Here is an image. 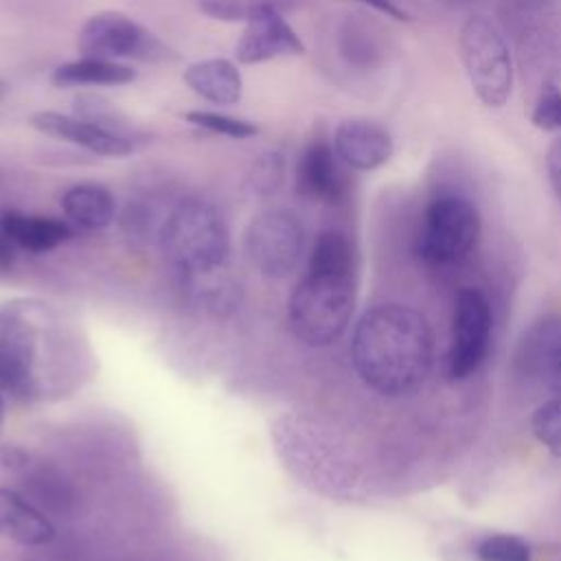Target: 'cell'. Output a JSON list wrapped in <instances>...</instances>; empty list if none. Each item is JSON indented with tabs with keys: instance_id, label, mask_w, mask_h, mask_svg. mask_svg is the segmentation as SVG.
<instances>
[{
	"instance_id": "cell-5",
	"label": "cell",
	"mask_w": 561,
	"mask_h": 561,
	"mask_svg": "<svg viewBox=\"0 0 561 561\" xmlns=\"http://www.w3.org/2000/svg\"><path fill=\"white\" fill-rule=\"evenodd\" d=\"M160 237L167 261L182 278L221 270L228 259L226 219L215 204L202 197L182 199L164 219Z\"/></svg>"
},
{
	"instance_id": "cell-29",
	"label": "cell",
	"mask_w": 561,
	"mask_h": 561,
	"mask_svg": "<svg viewBox=\"0 0 561 561\" xmlns=\"http://www.w3.org/2000/svg\"><path fill=\"white\" fill-rule=\"evenodd\" d=\"M28 462H31V456L24 447L15 443H0V467L20 471V469H26Z\"/></svg>"
},
{
	"instance_id": "cell-2",
	"label": "cell",
	"mask_w": 561,
	"mask_h": 561,
	"mask_svg": "<svg viewBox=\"0 0 561 561\" xmlns=\"http://www.w3.org/2000/svg\"><path fill=\"white\" fill-rule=\"evenodd\" d=\"M351 357L368 388L386 397L405 394L421 386L432 368L430 327L410 307H370L355 324Z\"/></svg>"
},
{
	"instance_id": "cell-30",
	"label": "cell",
	"mask_w": 561,
	"mask_h": 561,
	"mask_svg": "<svg viewBox=\"0 0 561 561\" xmlns=\"http://www.w3.org/2000/svg\"><path fill=\"white\" fill-rule=\"evenodd\" d=\"M353 2L366 4V7H370V9L379 11V13H383L386 18L397 20V22H410V20H412V18H410L401 7H397L392 0H353Z\"/></svg>"
},
{
	"instance_id": "cell-11",
	"label": "cell",
	"mask_w": 561,
	"mask_h": 561,
	"mask_svg": "<svg viewBox=\"0 0 561 561\" xmlns=\"http://www.w3.org/2000/svg\"><path fill=\"white\" fill-rule=\"evenodd\" d=\"M28 125L46 136L66 140L70 145H77L90 153L107 156V158H125L134 153L136 140L112 134L90 121H83L75 114H61L53 110H42L31 114Z\"/></svg>"
},
{
	"instance_id": "cell-4",
	"label": "cell",
	"mask_w": 561,
	"mask_h": 561,
	"mask_svg": "<svg viewBox=\"0 0 561 561\" xmlns=\"http://www.w3.org/2000/svg\"><path fill=\"white\" fill-rule=\"evenodd\" d=\"M355 307V270L307 265L296 285L287 322L291 333L307 346H327L348 327Z\"/></svg>"
},
{
	"instance_id": "cell-34",
	"label": "cell",
	"mask_w": 561,
	"mask_h": 561,
	"mask_svg": "<svg viewBox=\"0 0 561 561\" xmlns=\"http://www.w3.org/2000/svg\"><path fill=\"white\" fill-rule=\"evenodd\" d=\"M4 94H7V81L0 79V101L4 99Z\"/></svg>"
},
{
	"instance_id": "cell-14",
	"label": "cell",
	"mask_w": 561,
	"mask_h": 561,
	"mask_svg": "<svg viewBox=\"0 0 561 561\" xmlns=\"http://www.w3.org/2000/svg\"><path fill=\"white\" fill-rule=\"evenodd\" d=\"M305 44L294 31V26L285 20L283 13H261L245 22V31L234 46V57L239 64L254 66L263 61H272L278 57L302 55Z\"/></svg>"
},
{
	"instance_id": "cell-21",
	"label": "cell",
	"mask_w": 561,
	"mask_h": 561,
	"mask_svg": "<svg viewBox=\"0 0 561 561\" xmlns=\"http://www.w3.org/2000/svg\"><path fill=\"white\" fill-rule=\"evenodd\" d=\"M298 0H197V9L217 22H250L261 13H289Z\"/></svg>"
},
{
	"instance_id": "cell-10",
	"label": "cell",
	"mask_w": 561,
	"mask_h": 561,
	"mask_svg": "<svg viewBox=\"0 0 561 561\" xmlns=\"http://www.w3.org/2000/svg\"><path fill=\"white\" fill-rule=\"evenodd\" d=\"M491 340V307L478 289H462L454 309L449 375L465 379L484 362Z\"/></svg>"
},
{
	"instance_id": "cell-7",
	"label": "cell",
	"mask_w": 561,
	"mask_h": 561,
	"mask_svg": "<svg viewBox=\"0 0 561 561\" xmlns=\"http://www.w3.org/2000/svg\"><path fill=\"white\" fill-rule=\"evenodd\" d=\"M480 215L476 206L454 193L434 197L423 215L419 254L432 265H454L478 243Z\"/></svg>"
},
{
	"instance_id": "cell-1",
	"label": "cell",
	"mask_w": 561,
	"mask_h": 561,
	"mask_svg": "<svg viewBox=\"0 0 561 561\" xmlns=\"http://www.w3.org/2000/svg\"><path fill=\"white\" fill-rule=\"evenodd\" d=\"M90 364L75 322L55 305L13 298L0 305V388L15 401L70 394Z\"/></svg>"
},
{
	"instance_id": "cell-16",
	"label": "cell",
	"mask_w": 561,
	"mask_h": 561,
	"mask_svg": "<svg viewBox=\"0 0 561 561\" xmlns=\"http://www.w3.org/2000/svg\"><path fill=\"white\" fill-rule=\"evenodd\" d=\"M182 79L197 96L215 105H237L243 94V77L226 57L199 59L186 66Z\"/></svg>"
},
{
	"instance_id": "cell-9",
	"label": "cell",
	"mask_w": 561,
	"mask_h": 561,
	"mask_svg": "<svg viewBox=\"0 0 561 561\" xmlns=\"http://www.w3.org/2000/svg\"><path fill=\"white\" fill-rule=\"evenodd\" d=\"M243 250L248 261L270 278L291 274L305 252L302 221L285 208L259 213L245 228Z\"/></svg>"
},
{
	"instance_id": "cell-12",
	"label": "cell",
	"mask_w": 561,
	"mask_h": 561,
	"mask_svg": "<svg viewBox=\"0 0 561 561\" xmlns=\"http://www.w3.org/2000/svg\"><path fill=\"white\" fill-rule=\"evenodd\" d=\"M296 186L298 193L324 202L337 204L346 195V178L342 171V162L324 136H313L307 140L298 164H296Z\"/></svg>"
},
{
	"instance_id": "cell-8",
	"label": "cell",
	"mask_w": 561,
	"mask_h": 561,
	"mask_svg": "<svg viewBox=\"0 0 561 561\" xmlns=\"http://www.w3.org/2000/svg\"><path fill=\"white\" fill-rule=\"evenodd\" d=\"M77 46L83 57H99L112 61H164L175 57L169 46L160 42V37H156L134 18L118 11H101L90 15L79 28Z\"/></svg>"
},
{
	"instance_id": "cell-18",
	"label": "cell",
	"mask_w": 561,
	"mask_h": 561,
	"mask_svg": "<svg viewBox=\"0 0 561 561\" xmlns=\"http://www.w3.org/2000/svg\"><path fill=\"white\" fill-rule=\"evenodd\" d=\"M59 204L70 224L88 230L107 228L116 215V199L112 191L99 182H81L70 186L61 195Z\"/></svg>"
},
{
	"instance_id": "cell-33",
	"label": "cell",
	"mask_w": 561,
	"mask_h": 561,
	"mask_svg": "<svg viewBox=\"0 0 561 561\" xmlns=\"http://www.w3.org/2000/svg\"><path fill=\"white\" fill-rule=\"evenodd\" d=\"M2 427H4V390L0 388V434H2Z\"/></svg>"
},
{
	"instance_id": "cell-32",
	"label": "cell",
	"mask_w": 561,
	"mask_h": 561,
	"mask_svg": "<svg viewBox=\"0 0 561 561\" xmlns=\"http://www.w3.org/2000/svg\"><path fill=\"white\" fill-rule=\"evenodd\" d=\"M543 379H546V383H548L554 392L561 394V359L548 370V375H546Z\"/></svg>"
},
{
	"instance_id": "cell-15",
	"label": "cell",
	"mask_w": 561,
	"mask_h": 561,
	"mask_svg": "<svg viewBox=\"0 0 561 561\" xmlns=\"http://www.w3.org/2000/svg\"><path fill=\"white\" fill-rule=\"evenodd\" d=\"M0 228L15 248L33 254L55 250L75 234L68 221L48 215H31L15 208L2 210Z\"/></svg>"
},
{
	"instance_id": "cell-6",
	"label": "cell",
	"mask_w": 561,
	"mask_h": 561,
	"mask_svg": "<svg viewBox=\"0 0 561 561\" xmlns=\"http://www.w3.org/2000/svg\"><path fill=\"white\" fill-rule=\"evenodd\" d=\"M458 50L482 105L502 107L513 92V61L500 28L484 15L469 18L460 28Z\"/></svg>"
},
{
	"instance_id": "cell-27",
	"label": "cell",
	"mask_w": 561,
	"mask_h": 561,
	"mask_svg": "<svg viewBox=\"0 0 561 561\" xmlns=\"http://www.w3.org/2000/svg\"><path fill=\"white\" fill-rule=\"evenodd\" d=\"M530 123L541 131L561 134V88L548 81L530 112Z\"/></svg>"
},
{
	"instance_id": "cell-3",
	"label": "cell",
	"mask_w": 561,
	"mask_h": 561,
	"mask_svg": "<svg viewBox=\"0 0 561 561\" xmlns=\"http://www.w3.org/2000/svg\"><path fill=\"white\" fill-rule=\"evenodd\" d=\"M280 465L305 486L337 495L353 482V467L329 430L309 414L283 412L270 425Z\"/></svg>"
},
{
	"instance_id": "cell-24",
	"label": "cell",
	"mask_w": 561,
	"mask_h": 561,
	"mask_svg": "<svg viewBox=\"0 0 561 561\" xmlns=\"http://www.w3.org/2000/svg\"><path fill=\"white\" fill-rule=\"evenodd\" d=\"M285 175V162L283 156L276 151L259 156V160L252 164L248 178H245V188L250 195L256 197H267L274 195L283 182Z\"/></svg>"
},
{
	"instance_id": "cell-20",
	"label": "cell",
	"mask_w": 561,
	"mask_h": 561,
	"mask_svg": "<svg viewBox=\"0 0 561 561\" xmlns=\"http://www.w3.org/2000/svg\"><path fill=\"white\" fill-rule=\"evenodd\" d=\"M136 79V72L121 61L79 57L57 66L50 81L57 88H83V85H127Z\"/></svg>"
},
{
	"instance_id": "cell-25",
	"label": "cell",
	"mask_w": 561,
	"mask_h": 561,
	"mask_svg": "<svg viewBox=\"0 0 561 561\" xmlns=\"http://www.w3.org/2000/svg\"><path fill=\"white\" fill-rule=\"evenodd\" d=\"M478 561H530V546L515 535H489L476 546Z\"/></svg>"
},
{
	"instance_id": "cell-31",
	"label": "cell",
	"mask_w": 561,
	"mask_h": 561,
	"mask_svg": "<svg viewBox=\"0 0 561 561\" xmlns=\"http://www.w3.org/2000/svg\"><path fill=\"white\" fill-rule=\"evenodd\" d=\"M15 263V245L9 241V237L0 228V274L9 272Z\"/></svg>"
},
{
	"instance_id": "cell-28",
	"label": "cell",
	"mask_w": 561,
	"mask_h": 561,
	"mask_svg": "<svg viewBox=\"0 0 561 561\" xmlns=\"http://www.w3.org/2000/svg\"><path fill=\"white\" fill-rule=\"evenodd\" d=\"M546 171L554 195L561 199V136H557L546 151Z\"/></svg>"
},
{
	"instance_id": "cell-35",
	"label": "cell",
	"mask_w": 561,
	"mask_h": 561,
	"mask_svg": "<svg viewBox=\"0 0 561 561\" xmlns=\"http://www.w3.org/2000/svg\"><path fill=\"white\" fill-rule=\"evenodd\" d=\"M447 2H451V4H465V2H471V0H447Z\"/></svg>"
},
{
	"instance_id": "cell-19",
	"label": "cell",
	"mask_w": 561,
	"mask_h": 561,
	"mask_svg": "<svg viewBox=\"0 0 561 561\" xmlns=\"http://www.w3.org/2000/svg\"><path fill=\"white\" fill-rule=\"evenodd\" d=\"M561 359V316H548L535 322L522 337L517 348V366L537 377H546L548 370Z\"/></svg>"
},
{
	"instance_id": "cell-13",
	"label": "cell",
	"mask_w": 561,
	"mask_h": 561,
	"mask_svg": "<svg viewBox=\"0 0 561 561\" xmlns=\"http://www.w3.org/2000/svg\"><path fill=\"white\" fill-rule=\"evenodd\" d=\"M333 149L340 162L355 171H373L392 158L390 131L373 118H346L333 131Z\"/></svg>"
},
{
	"instance_id": "cell-17",
	"label": "cell",
	"mask_w": 561,
	"mask_h": 561,
	"mask_svg": "<svg viewBox=\"0 0 561 561\" xmlns=\"http://www.w3.org/2000/svg\"><path fill=\"white\" fill-rule=\"evenodd\" d=\"M0 537L20 546H44L55 539V526L26 497L0 486Z\"/></svg>"
},
{
	"instance_id": "cell-26",
	"label": "cell",
	"mask_w": 561,
	"mask_h": 561,
	"mask_svg": "<svg viewBox=\"0 0 561 561\" xmlns=\"http://www.w3.org/2000/svg\"><path fill=\"white\" fill-rule=\"evenodd\" d=\"M535 438L554 456H561V399H550L533 414Z\"/></svg>"
},
{
	"instance_id": "cell-23",
	"label": "cell",
	"mask_w": 561,
	"mask_h": 561,
	"mask_svg": "<svg viewBox=\"0 0 561 561\" xmlns=\"http://www.w3.org/2000/svg\"><path fill=\"white\" fill-rule=\"evenodd\" d=\"M186 123L199 127V129H206L210 134H219V136H226V138H232V140H248L252 136L259 134V127L250 121H243V118H234V116H228V114H221V112H210V110H191L184 114Z\"/></svg>"
},
{
	"instance_id": "cell-22",
	"label": "cell",
	"mask_w": 561,
	"mask_h": 561,
	"mask_svg": "<svg viewBox=\"0 0 561 561\" xmlns=\"http://www.w3.org/2000/svg\"><path fill=\"white\" fill-rule=\"evenodd\" d=\"M75 116L90 121L112 134L138 140V134L129 123V118L116 105H112V101H107L101 94H79L75 99Z\"/></svg>"
}]
</instances>
